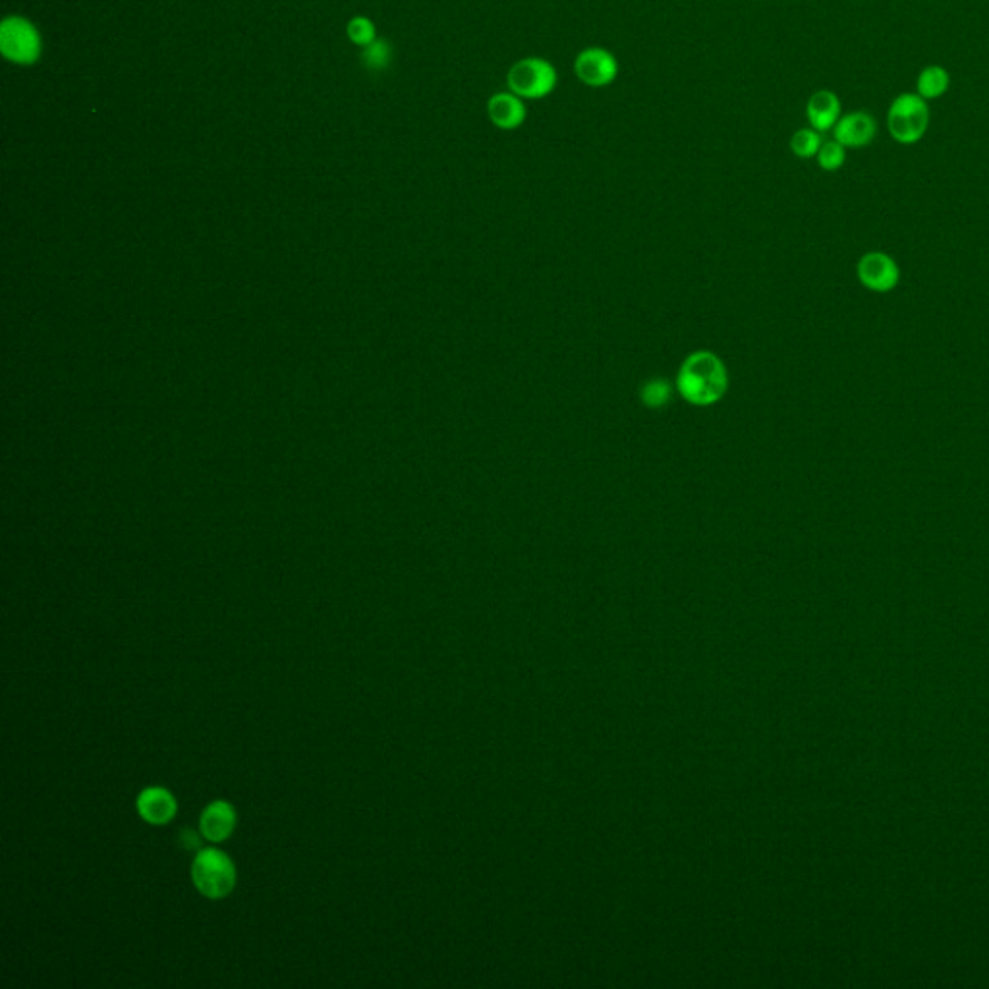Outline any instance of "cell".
I'll return each instance as SVG.
<instances>
[{"label": "cell", "instance_id": "cell-10", "mask_svg": "<svg viewBox=\"0 0 989 989\" xmlns=\"http://www.w3.org/2000/svg\"><path fill=\"white\" fill-rule=\"evenodd\" d=\"M841 99L831 89H820L810 95L806 103V118L818 132H829L841 118Z\"/></svg>", "mask_w": 989, "mask_h": 989}, {"label": "cell", "instance_id": "cell-14", "mask_svg": "<svg viewBox=\"0 0 989 989\" xmlns=\"http://www.w3.org/2000/svg\"><path fill=\"white\" fill-rule=\"evenodd\" d=\"M821 143H823L821 132L814 130L812 126L810 128H800V130H796L792 134L791 151L798 159H812V157L818 155Z\"/></svg>", "mask_w": 989, "mask_h": 989}, {"label": "cell", "instance_id": "cell-7", "mask_svg": "<svg viewBox=\"0 0 989 989\" xmlns=\"http://www.w3.org/2000/svg\"><path fill=\"white\" fill-rule=\"evenodd\" d=\"M876 136V118L866 111H854L841 116L833 128V140L845 145L847 149L866 147L876 140Z\"/></svg>", "mask_w": 989, "mask_h": 989}, {"label": "cell", "instance_id": "cell-19", "mask_svg": "<svg viewBox=\"0 0 989 989\" xmlns=\"http://www.w3.org/2000/svg\"><path fill=\"white\" fill-rule=\"evenodd\" d=\"M180 839H182V845L186 847V850L188 848L199 847L198 835L194 831H182V837Z\"/></svg>", "mask_w": 989, "mask_h": 989}, {"label": "cell", "instance_id": "cell-11", "mask_svg": "<svg viewBox=\"0 0 989 989\" xmlns=\"http://www.w3.org/2000/svg\"><path fill=\"white\" fill-rule=\"evenodd\" d=\"M234 825H236V812L230 804L223 802V800L209 804L201 814V833L209 841H215V843L225 841L228 835L232 833Z\"/></svg>", "mask_w": 989, "mask_h": 989}, {"label": "cell", "instance_id": "cell-18", "mask_svg": "<svg viewBox=\"0 0 989 989\" xmlns=\"http://www.w3.org/2000/svg\"><path fill=\"white\" fill-rule=\"evenodd\" d=\"M667 398H669V387H667V383H663V381L650 383V385L644 389V400H646V404H650V406H661Z\"/></svg>", "mask_w": 989, "mask_h": 989}, {"label": "cell", "instance_id": "cell-17", "mask_svg": "<svg viewBox=\"0 0 989 989\" xmlns=\"http://www.w3.org/2000/svg\"><path fill=\"white\" fill-rule=\"evenodd\" d=\"M346 33L350 37V41L354 45H360V47H366L369 43H373L377 37H375V24L369 20V18H364V16H356L348 22V28H346Z\"/></svg>", "mask_w": 989, "mask_h": 989}, {"label": "cell", "instance_id": "cell-15", "mask_svg": "<svg viewBox=\"0 0 989 989\" xmlns=\"http://www.w3.org/2000/svg\"><path fill=\"white\" fill-rule=\"evenodd\" d=\"M362 58H364V64L368 66L369 70L381 72V70H385L391 64V60H393V49H391V45L387 41L375 39L373 43H369V45L364 47Z\"/></svg>", "mask_w": 989, "mask_h": 989}, {"label": "cell", "instance_id": "cell-3", "mask_svg": "<svg viewBox=\"0 0 989 989\" xmlns=\"http://www.w3.org/2000/svg\"><path fill=\"white\" fill-rule=\"evenodd\" d=\"M559 74L555 66L541 57H528L514 62L507 74L509 91L522 99H543L557 87Z\"/></svg>", "mask_w": 989, "mask_h": 989}, {"label": "cell", "instance_id": "cell-13", "mask_svg": "<svg viewBox=\"0 0 989 989\" xmlns=\"http://www.w3.org/2000/svg\"><path fill=\"white\" fill-rule=\"evenodd\" d=\"M949 85H951L949 72L939 64H930L918 76L916 93L926 101H933L943 97L949 91Z\"/></svg>", "mask_w": 989, "mask_h": 989}, {"label": "cell", "instance_id": "cell-8", "mask_svg": "<svg viewBox=\"0 0 989 989\" xmlns=\"http://www.w3.org/2000/svg\"><path fill=\"white\" fill-rule=\"evenodd\" d=\"M528 116V109L522 97L512 91L493 93L487 101V118L491 124L503 132L518 130Z\"/></svg>", "mask_w": 989, "mask_h": 989}, {"label": "cell", "instance_id": "cell-12", "mask_svg": "<svg viewBox=\"0 0 989 989\" xmlns=\"http://www.w3.org/2000/svg\"><path fill=\"white\" fill-rule=\"evenodd\" d=\"M138 812L147 823L163 825L174 818L176 800L169 791L159 789V787H151L140 794Z\"/></svg>", "mask_w": 989, "mask_h": 989}, {"label": "cell", "instance_id": "cell-4", "mask_svg": "<svg viewBox=\"0 0 989 989\" xmlns=\"http://www.w3.org/2000/svg\"><path fill=\"white\" fill-rule=\"evenodd\" d=\"M192 877L201 895L223 899L236 883V870L227 854L215 848H203L194 860Z\"/></svg>", "mask_w": 989, "mask_h": 989}, {"label": "cell", "instance_id": "cell-16", "mask_svg": "<svg viewBox=\"0 0 989 989\" xmlns=\"http://www.w3.org/2000/svg\"><path fill=\"white\" fill-rule=\"evenodd\" d=\"M818 165L827 172L839 170L847 161V147L841 145L837 140L821 143L820 151L816 155Z\"/></svg>", "mask_w": 989, "mask_h": 989}, {"label": "cell", "instance_id": "cell-1", "mask_svg": "<svg viewBox=\"0 0 989 989\" xmlns=\"http://www.w3.org/2000/svg\"><path fill=\"white\" fill-rule=\"evenodd\" d=\"M727 389V373L711 352L692 354L679 373V391L694 404H711Z\"/></svg>", "mask_w": 989, "mask_h": 989}, {"label": "cell", "instance_id": "cell-5", "mask_svg": "<svg viewBox=\"0 0 989 989\" xmlns=\"http://www.w3.org/2000/svg\"><path fill=\"white\" fill-rule=\"evenodd\" d=\"M0 51L14 64H35L43 53L37 28L22 16H8L0 24Z\"/></svg>", "mask_w": 989, "mask_h": 989}, {"label": "cell", "instance_id": "cell-2", "mask_svg": "<svg viewBox=\"0 0 989 989\" xmlns=\"http://www.w3.org/2000/svg\"><path fill=\"white\" fill-rule=\"evenodd\" d=\"M930 128L928 101L918 93H901L893 99L887 113V130L901 145L920 142Z\"/></svg>", "mask_w": 989, "mask_h": 989}, {"label": "cell", "instance_id": "cell-6", "mask_svg": "<svg viewBox=\"0 0 989 989\" xmlns=\"http://www.w3.org/2000/svg\"><path fill=\"white\" fill-rule=\"evenodd\" d=\"M574 74L590 87L611 85L619 76L617 57L603 47H586L574 58Z\"/></svg>", "mask_w": 989, "mask_h": 989}, {"label": "cell", "instance_id": "cell-9", "mask_svg": "<svg viewBox=\"0 0 989 989\" xmlns=\"http://www.w3.org/2000/svg\"><path fill=\"white\" fill-rule=\"evenodd\" d=\"M858 277L870 290L887 292L899 283V269L889 255L868 254L858 263Z\"/></svg>", "mask_w": 989, "mask_h": 989}]
</instances>
